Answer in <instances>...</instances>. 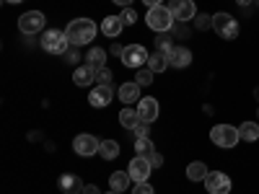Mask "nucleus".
Returning <instances> with one entry per match:
<instances>
[{
	"label": "nucleus",
	"mask_w": 259,
	"mask_h": 194,
	"mask_svg": "<svg viewBox=\"0 0 259 194\" xmlns=\"http://www.w3.org/2000/svg\"><path fill=\"white\" fill-rule=\"evenodd\" d=\"M65 36H68L70 47H83V44H91L94 36H96V24L91 18H75L68 24L65 29Z\"/></svg>",
	"instance_id": "1"
},
{
	"label": "nucleus",
	"mask_w": 259,
	"mask_h": 194,
	"mask_svg": "<svg viewBox=\"0 0 259 194\" xmlns=\"http://www.w3.org/2000/svg\"><path fill=\"white\" fill-rule=\"evenodd\" d=\"M145 24L153 29L156 34H163V31H171V26H174V16H171V8L168 6H153L148 8L145 13Z\"/></svg>",
	"instance_id": "2"
},
{
	"label": "nucleus",
	"mask_w": 259,
	"mask_h": 194,
	"mask_svg": "<svg viewBox=\"0 0 259 194\" xmlns=\"http://www.w3.org/2000/svg\"><path fill=\"white\" fill-rule=\"evenodd\" d=\"M70 47L68 36H65V31H57V29H47L45 34H41V50H45L47 55H65Z\"/></svg>",
	"instance_id": "3"
},
{
	"label": "nucleus",
	"mask_w": 259,
	"mask_h": 194,
	"mask_svg": "<svg viewBox=\"0 0 259 194\" xmlns=\"http://www.w3.org/2000/svg\"><path fill=\"white\" fill-rule=\"evenodd\" d=\"M210 140L218 145V148H233L239 145L241 135H239V127H231V124H215L210 129Z\"/></svg>",
	"instance_id": "4"
},
{
	"label": "nucleus",
	"mask_w": 259,
	"mask_h": 194,
	"mask_svg": "<svg viewBox=\"0 0 259 194\" xmlns=\"http://www.w3.org/2000/svg\"><path fill=\"white\" fill-rule=\"evenodd\" d=\"M212 29H215V34L218 36H223V39H236L239 36V31H241V26H239V21H236L231 13H215L212 16Z\"/></svg>",
	"instance_id": "5"
},
{
	"label": "nucleus",
	"mask_w": 259,
	"mask_h": 194,
	"mask_svg": "<svg viewBox=\"0 0 259 194\" xmlns=\"http://www.w3.org/2000/svg\"><path fill=\"white\" fill-rule=\"evenodd\" d=\"M45 24H47L45 13L29 11V13H24V16L18 18V31H21V34H29V36H34V34H45Z\"/></svg>",
	"instance_id": "6"
},
{
	"label": "nucleus",
	"mask_w": 259,
	"mask_h": 194,
	"mask_svg": "<svg viewBox=\"0 0 259 194\" xmlns=\"http://www.w3.org/2000/svg\"><path fill=\"white\" fill-rule=\"evenodd\" d=\"M148 50L143 47V44H127L124 50H122V65H127V68H143V65L148 62Z\"/></svg>",
	"instance_id": "7"
},
{
	"label": "nucleus",
	"mask_w": 259,
	"mask_h": 194,
	"mask_svg": "<svg viewBox=\"0 0 259 194\" xmlns=\"http://www.w3.org/2000/svg\"><path fill=\"white\" fill-rule=\"evenodd\" d=\"M168 8H171L174 21H179V24L194 21V16H197V6H194V0H171Z\"/></svg>",
	"instance_id": "8"
},
{
	"label": "nucleus",
	"mask_w": 259,
	"mask_h": 194,
	"mask_svg": "<svg viewBox=\"0 0 259 194\" xmlns=\"http://www.w3.org/2000/svg\"><path fill=\"white\" fill-rule=\"evenodd\" d=\"M99 148H101V140L94 137V135H89V132H83V135H78V137L73 140V150H75L78 156H85V158L96 156Z\"/></svg>",
	"instance_id": "9"
},
{
	"label": "nucleus",
	"mask_w": 259,
	"mask_h": 194,
	"mask_svg": "<svg viewBox=\"0 0 259 194\" xmlns=\"http://www.w3.org/2000/svg\"><path fill=\"white\" fill-rule=\"evenodd\" d=\"M202 184L210 194H228L231 191V179H228V174H223V171H210Z\"/></svg>",
	"instance_id": "10"
},
{
	"label": "nucleus",
	"mask_w": 259,
	"mask_h": 194,
	"mask_svg": "<svg viewBox=\"0 0 259 194\" xmlns=\"http://www.w3.org/2000/svg\"><path fill=\"white\" fill-rule=\"evenodd\" d=\"M138 114H140V122H148V124H153L161 114V106H158V99L153 96H143L138 101Z\"/></svg>",
	"instance_id": "11"
},
{
	"label": "nucleus",
	"mask_w": 259,
	"mask_h": 194,
	"mask_svg": "<svg viewBox=\"0 0 259 194\" xmlns=\"http://www.w3.org/2000/svg\"><path fill=\"white\" fill-rule=\"evenodd\" d=\"M130 176H133V181L135 184H140V181H148V176H150V171H153V166H150V161L148 158H143V156H135V161H130Z\"/></svg>",
	"instance_id": "12"
},
{
	"label": "nucleus",
	"mask_w": 259,
	"mask_h": 194,
	"mask_svg": "<svg viewBox=\"0 0 259 194\" xmlns=\"http://www.w3.org/2000/svg\"><path fill=\"white\" fill-rule=\"evenodd\" d=\"M112 99H114V88H112V85H96V88H91V93H89V104L96 106V109L109 106Z\"/></svg>",
	"instance_id": "13"
},
{
	"label": "nucleus",
	"mask_w": 259,
	"mask_h": 194,
	"mask_svg": "<svg viewBox=\"0 0 259 194\" xmlns=\"http://www.w3.org/2000/svg\"><path fill=\"white\" fill-rule=\"evenodd\" d=\"M166 57H168V68H177V70L189 68V65H192V52L187 47H174Z\"/></svg>",
	"instance_id": "14"
},
{
	"label": "nucleus",
	"mask_w": 259,
	"mask_h": 194,
	"mask_svg": "<svg viewBox=\"0 0 259 194\" xmlns=\"http://www.w3.org/2000/svg\"><path fill=\"white\" fill-rule=\"evenodd\" d=\"M57 184H60V191L62 194H83V186H85L75 174H62Z\"/></svg>",
	"instance_id": "15"
},
{
	"label": "nucleus",
	"mask_w": 259,
	"mask_h": 194,
	"mask_svg": "<svg viewBox=\"0 0 259 194\" xmlns=\"http://www.w3.org/2000/svg\"><path fill=\"white\" fill-rule=\"evenodd\" d=\"M122 29H124V24H122L119 16H106V18L101 21V34L109 36V39H117V36L122 34Z\"/></svg>",
	"instance_id": "16"
},
{
	"label": "nucleus",
	"mask_w": 259,
	"mask_h": 194,
	"mask_svg": "<svg viewBox=\"0 0 259 194\" xmlns=\"http://www.w3.org/2000/svg\"><path fill=\"white\" fill-rule=\"evenodd\" d=\"M94 80H96V70L91 68V65H80V68H75L73 83L78 85V88H85V85H91Z\"/></svg>",
	"instance_id": "17"
},
{
	"label": "nucleus",
	"mask_w": 259,
	"mask_h": 194,
	"mask_svg": "<svg viewBox=\"0 0 259 194\" xmlns=\"http://www.w3.org/2000/svg\"><path fill=\"white\" fill-rule=\"evenodd\" d=\"M119 99L124 101V104H135V101H140L143 96H140V85L133 80V83H122L119 85Z\"/></svg>",
	"instance_id": "18"
},
{
	"label": "nucleus",
	"mask_w": 259,
	"mask_h": 194,
	"mask_svg": "<svg viewBox=\"0 0 259 194\" xmlns=\"http://www.w3.org/2000/svg\"><path fill=\"white\" fill-rule=\"evenodd\" d=\"M130 181H133V176H130V171H114V174L109 176V186H112V191H124V189H130Z\"/></svg>",
	"instance_id": "19"
},
{
	"label": "nucleus",
	"mask_w": 259,
	"mask_h": 194,
	"mask_svg": "<svg viewBox=\"0 0 259 194\" xmlns=\"http://www.w3.org/2000/svg\"><path fill=\"white\" fill-rule=\"evenodd\" d=\"M207 174H210V171H207L205 161H194V163L187 166V179H189V181H205Z\"/></svg>",
	"instance_id": "20"
},
{
	"label": "nucleus",
	"mask_w": 259,
	"mask_h": 194,
	"mask_svg": "<svg viewBox=\"0 0 259 194\" xmlns=\"http://www.w3.org/2000/svg\"><path fill=\"white\" fill-rule=\"evenodd\" d=\"M85 65H91L94 70H101V68H106V50H101V47H94L89 55H85Z\"/></svg>",
	"instance_id": "21"
},
{
	"label": "nucleus",
	"mask_w": 259,
	"mask_h": 194,
	"mask_svg": "<svg viewBox=\"0 0 259 194\" xmlns=\"http://www.w3.org/2000/svg\"><path fill=\"white\" fill-rule=\"evenodd\" d=\"M119 124L124 127V129H135L138 124H140V114H138V109H122L119 112Z\"/></svg>",
	"instance_id": "22"
},
{
	"label": "nucleus",
	"mask_w": 259,
	"mask_h": 194,
	"mask_svg": "<svg viewBox=\"0 0 259 194\" xmlns=\"http://www.w3.org/2000/svg\"><path fill=\"white\" fill-rule=\"evenodd\" d=\"M99 156H101L104 161H114V158L119 156V142H117V140H101Z\"/></svg>",
	"instance_id": "23"
},
{
	"label": "nucleus",
	"mask_w": 259,
	"mask_h": 194,
	"mask_svg": "<svg viewBox=\"0 0 259 194\" xmlns=\"http://www.w3.org/2000/svg\"><path fill=\"white\" fill-rule=\"evenodd\" d=\"M239 135H241L244 142H256L259 140V124L256 122H244L239 127Z\"/></svg>",
	"instance_id": "24"
},
{
	"label": "nucleus",
	"mask_w": 259,
	"mask_h": 194,
	"mask_svg": "<svg viewBox=\"0 0 259 194\" xmlns=\"http://www.w3.org/2000/svg\"><path fill=\"white\" fill-rule=\"evenodd\" d=\"M168 68V57L163 52H156V55H150L148 57V70H153V73H163Z\"/></svg>",
	"instance_id": "25"
},
{
	"label": "nucleus",
	"mask_w": 259,
	"mask_h": 194,
	"mask_svg": "<svg viewBox=\"0 0 259 194\" xmlns=\"http://www.w3.org/2000/svg\"><path fill=\"white\" fill-rule=\"evenodd\" d=\"M135 153L143 156V158H150V156L156 153L153 140H150V137H138V140H135Z\"/></svg>",
	"instance_id": "26"
},
{
	"label": "nucleus",
	"mask_w": 259,
	"mask_h": 194,
	"mask_svg": "<svg viewBox=\"0 0 259 194\" xmlns=\"http://www.w3.org/2000/svg\"><path fill=\"white\" fill-rule=\"evenodd\" d=\"M171 36H174V34H171V31H163V34H158V36H156V50H158V52L168 55L171 50L177 47L174 41H171Z\"/></svg>",
	"instance_id": "27"
},
{
	"label": "nucleus",
	"mask_w": 259,
	"mask_h": 194,
	"mask_svg": "<svg viewBox=\"0 0 259 194\" xmlns=\"http://www.w3.org/2000/svg\"><path fill=\"white\" fill-rule=\"evenodd\" d=\"M194 26H197L200 31L212 29V16L210 13H197V16H194Z\"/></svg>",
	"instance_id": "28"
},
{
	"label": "nucleus",
	"mask_w": 259,
	"mask_h": 194,
	"mask_svg": "<svg viewBox=\"0 0 259 194\" xmlns=\"http://www.w3.org/2000/svg\"><path fill=\"white\" fill-rule=\"evenodd\" d=\"M112 70L109 68H101V70H96V83L99 85H112Z\"/></svg>",
	"instance_id": "29"
},
{
	"label": "nucleus",
	"mask_w": 259,
	"mask_h": 194,
	"mask_svg": "<svg viewBox=\"0 0 259 194\" xmlns=\"http://www.w3.org/2000/svg\"><path fill=\"white\" fill-rule=\"evenodd\" d=\"M153 70H138V75H135V83L138 85H150V83H153Z\"/></svg>",
	"instance_id": "30"
},
{
	"label": "nucleus",
	"mask_w": 259,
	"mask_h": 194,
	"mask_svg": "<svg viewBox=\"0 0 259 194\" xmlns=\"http://www.w3.org/2000/svg\"><path fill=\"white\" fill-rule=\"evenodd\" d=\"M119 18H122V24H124V26H133L135 21H138V13H135L133 8H124V11L119 13Z\"/></svg>",
	"instance_id": "31"
},
{
	"label": "nucleus",
	"mask_w": 259,
	"mask_h": 194,
	"mask_svg": "<svg viewBox=\"0 0 259 194\" xmlns=\"http://www.w3.org/2000/svg\"><path fill=\"white\" fill-rule=\"evenodd\" d=\"M133 194H156V189L150 186L148 181H140V184H135V189H133Z\"/></svg>",
	"instance_id": "32"
},
{
	"label": "nucleus",
	"mask_w": 259,
	"mask_h": 194,
	"mask_svg": "<svg viewBox=\"0 0 259 194\" xmlns=\"http://www.w3.org/2000/svg\"><path fill=\"white\" fill-rule=\"evenodd\" d=\"M133 132H135V137H150V124L148 122H140Z\"/></svg>",
	"instance_id": "33"
},
{
	"label": "nucleus",
	"mask_w": 259,
	"mask_h": 194,
	"mask_svg": "<svg viewBox=\"0 0 259 194\" xmlns=\"http://www.w3.org/2000/svg\"><path fill=\"white\" fill-rule=\"evenodd\" d=\"M148 161H150V166H153V168H161V163H163V156H161V153H153V156H150Z\"/></svg>",
	"instance_id": "34"
},
{
	"label": "nucleus",
	"mask_w": 259,
	"mask_h": 194,
	"mask_svg": "<svg viewBox=\"0 0 259 194\" xmlns=\"http://www.w3.org/2000/svg\"><path fill=\"white\" fill-rule=\"evenodd\" d=\"M83 194H101V191H99V186H94V184H85V186H83Z\"/></svg>",
	"instance_id": "35"
},
{
	"label": "nucleus",
	"mask_w": 259,
	"mask_h": 194,
	"mask_svg": "<svg viewBox=\"0 0 259 194\" xmlns=\"http://www.w3.org/2000/svg\"><path fill=\"white\" fill-rule=\"evenodd\" d=\"M112 3H117V6H122V8H130V3H133V0H112Z\"/></svg>",
	"instance_id": "36"
},
{
	"label": "nucleus",
	"mask_w": 259,
	"mask_h": 194,
	"mask_svg": "<svg viewBox=\"0 0 259 194\" xmlns=\"http://www.w3.org/2000/svg\"><path fill=\"white\" fill-rule=\"evenodd\" d=\"M143 3H145L148 8H153V6H161V0H143Z\"/></svg>",
	"instance_id": "37"
},
{
	"label": "nucleus",
	"mask_w": 259,
	"mask_h": 194,
	"mask_svg": "<svg viewBox=\"0 0 259 194\" xmlns=\"http://www.w3.org/2000/svg\"><path fill=\"white\" fill-rule=\"evenodd\" d=\"M239 6H251V0H236Z\"/></svg>",
	"instance_id": "38"
},
{
	"label": "nucleus",
	"mask_w": 259,
	"mask_h": 194,
	"mask_svg": "<svg viewBox=\"0 0 259 194\" xmlns=\"http://www.w3.org/2000/svg\"><path fill=\"white\" fill-rule=\"evenodd\" d=\"M3 3H24V0H3Z\"/></svg>",
	"instance_id": "39"
},
{
	"label": "nucleus",
	"mask_w": 259,
	"mask_h": 194,
	"mask_svg": "<svg viewBox=\"0 0 259 194\" xmlns=\"http://www.w3.org/2000/svg\"><path fill=\"white\" fill-rule=\"evenodd\" d=\"M106 194H119V191H106Z\"/></svg>",
	"instance_id": "40"
},
{
	"label": "nucleus",
	"mask_w": 259,
	"mask_h": 194,
	"mask_svg": "<svg viewBox=\"0 0 259 194\" xmlns=\"http://www.w3.org/2000/svg\"><path fill=\"white\" fill-rule=\"evenodd\" d=\"M256 3H259V0H256Z\"/></svg>",
	"instance_id": "41"
}]
</instances>
